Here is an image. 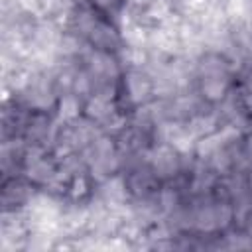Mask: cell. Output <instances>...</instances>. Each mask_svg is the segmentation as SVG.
Wrapping results in <instances>:
<instances>
[{
  "instance_id": "obj_8",
  "label": "cell",
  "mask_w": 252,
  "mask_h": 252,
  "mask_svg": "<svg viewBox=\"0 0 252 252\" xmlns=\"http://www.w3.org/2000/svg\"><path fill=\"white\" fill-rule=\"evenodd\" d=\"M187 128H189L191 134L199 140V138H205V136L217 132V120H215V116H211V114H207V116H205V114H197V116L191 118V122H189Z\"/></svg>"
},
{
  "instance_id": "obj_2",
  "label": "cell",
  "mask_w": 252,
  "mask_h": 252,
  "mask_svg": "<svg viewBox=\"0 0 252 252\" xmlns=\"http://www.w3.org/2000/svg\"><path fill=\"white\" fill-rule=\"evenodd\" d=\"M152 165H154V171L156 175H171L175 173L177 169V156H175V150H171L169 146H159L152 152V158H150Z\"/></svg>"
},
{
  "instance_id": "obj_10",
  "label": "cell",
  "mask_w": 252,
  "mask_h": 252,
  "mask_svg": "<svg viewBox=\"0 0 252 252\" xmlns=\"http://www.w3.org/2000/svg\"><path fill=\"white\" fill-rule=\"evenodd\" d=\"M195 224L199 230H215L217 228V219H215V207H207V209H201L197 219H195Z\"/></svg>"
},
{
  "instance_id": "obj_7",
  "label": "cell",
  "mask_w": 252,
  "mask_h": 252,
  "mask_svg": "<svg viewBox=\"0 0 252 252\" xmlns=\"http://www.w3.org/2000/svg\"><path fill=\"white\" fill-rule=\"evenodd\" d=\"M89 37H91V41H93L94 45H98L100 49H108V47H114V45L118 43L116 32H114L112 28H108L106 24H100V22L93 28V32L89 33Z\"/></svg>"
},
{
  "instance_id": "obj_1",
  "label": "cell",
  "mask_w": 252,
  "mask_h": 252,
  "mask_svg": "<svg viewBox=\"0 0 252 252\" xmlns=\"http://www.w3.org/2000/svg\"><path fill=\"white\" fill-rule=\"evenodd\" d=\"M124 87H126V94L134 104H142L150 98V94L154 93V83L148 75H144L138 69H132L126 77H124Z\"/></svg>"
},
{
  "instance_id": "obj_9",
  "label": "cell",
  "mask_w": 252,
  "mask_h": 252,
  "mask_svg": "<svg viewBox=\"0 0 252 252\" xmlns=\"http://www.w3.org/2000/svg\"><path fill=\"white\" fill-rule=\"evenodd\" d=\"M81 112V100L79 94H63L59 98V118L61 120H75Z\"/></svg>"
},
{
  "instance_id": "obj_15",
  "label": "cell",
  "mask_w": 252,
  "mask_h": 252,
  "mask_svg": "<svg viewBox=\"0 0 252 252\" xmlns=\"http://www.w3.org/2000/svg\"><path fill=\"white\" fill-rule=\"evenodd\" d=\"M116 2H118V0H93V4H94L96 8H100V10H108V8H112Z\"/></svg>"
},
{
  "instance_id": "obj_5",
  "label": "cell",
  "mask_w": 252,
  "mask_h": 252,
  "mask_svg": "<svg viewBox=\"0 0 252 252\" xmlns=\"http://www.w3.org/2000/svg\"><path fill=\"white\" fill-rule=\"evenodd\" d=\"M228 83L224 79V75H203L201 81V93L207 100H220L226 94Z\"/></svg>"
},
{
  "instance_id": "obj_14",
  "label": "cell",
  "mask_w": 252,
  "mask_h": 252,
  "mask_svg": "<svg viewBox=\"0 0 252 252\" xmlns=\"http://www.w3.org/2000/svg\"><path fill=\"white\" fill-rule=\"evenodd\" d=\"M73 91L75 94L83 96V94H89L91 93V79L87 75H75V81H73Z\"/></svg>"
},
{
  "instance_id": "obj_3",
  "label": "cell",
  "mask_w": 252,
  "mask_h": 252,
  "mask_svg": "<svg viewBox=\"0 0 252 252\" xmlns=\"http://www.w3.org/2000/svg\"><path fill=\"white\" fill-rule=\"evenodd\" d=\"M89 67L93 75L102 79H114L118 75V65L106 51H93L89 59Z\"/></svg>"
},
{
  "instance_id": "obj_11",
  "label": "cell",
  "mask_w": 252,
  "mask_h": 252,
  "mask_svg": "<svg viewBox=\"0 0 252 252\" xmlns=\"http://www.w3.org/2000/svg\"><path fill=\"white\" fill-rule=\"evenodd\" d=\"M124 59H128V63L134 65V67H142L148 61V53L140 45H128L124 49Z\"/></svg>"
},
{
  "instance_id": "obj_13",
  "label": "cell",
  "mask_w": 252,
  "mask_h": 252,
  "mask_svg": "<svg viewBox=\"0 0 252 252\" xmlns=\"http://www.w3.org/2000/svg\"><path fill=\"white\" fill-rule=\"evenodd\" d=\"M215 219H217V228H224L232 220V209L228 205H217L215 207Z\"/></svg>"
},
{
  "instance_id": "obj_6",
  "label": "cell",
  "mask_w": 252,
  "mask_h": 252,
  "mask_svg": "<svg viewBox=\"0 0 252 252\" xmlns=\"http://www.w3.org/2000/svg\"><path fill=\"white\" fill-rule=\"evenodd\" d=\"M26 171H28V177L35 183H51L57 175V169L51 161H47L45 158H39L32 163L26 165Z\"/></svg>"
},
{
  "instance_id": "obj_4",
  "label": "cell",
  "mask_w": 252,
  "mask_h": 252,
  "mask_svg": "<svg viewBox=\"0 0 252 252\" xmlns=\"http://www.w3.org/2000/svg\"><path fill=\"white\" fill-rule=\"evenodd\" d=\"M112 112H114V108H112L110 96L102 94V93L91 96L85 104V114H87L89 120H106Z\"/></svg>"
},
{
  "instance_id": "obj_12",
  "label": "cell",
  "mask_w": 252,
  "mask_h": 252,
  "mask_svg": "<svg viewBox=\"0 0 252 252\" xmlns=\"http://www.w3.org/2000/svg\"><path fill=\"white\" fill-rule=\"evenodd\" d=\"M87 179L83 175H73L71 177V183H69V193L73 199H81L85 193H87Z\"/></svg>"
}]
</instances>
